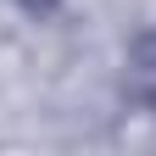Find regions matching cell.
<instances>
[{
	"label": "cell",
	"mask_w": 156,
	"mask_h": 156,
	"mask_svg": "<svg viewBox=\"0 0 156 156\" xmlns=\"http://www.w3.org/2000/svg\"><path fill=\"white\" fill-rule=\"evenodd\" d=\"M123 89H128V101H134V106L156 112V28L134 34L128 62H123Z\"/></svg>",
	"instance_id": "obj_1"
}]
</instances>
